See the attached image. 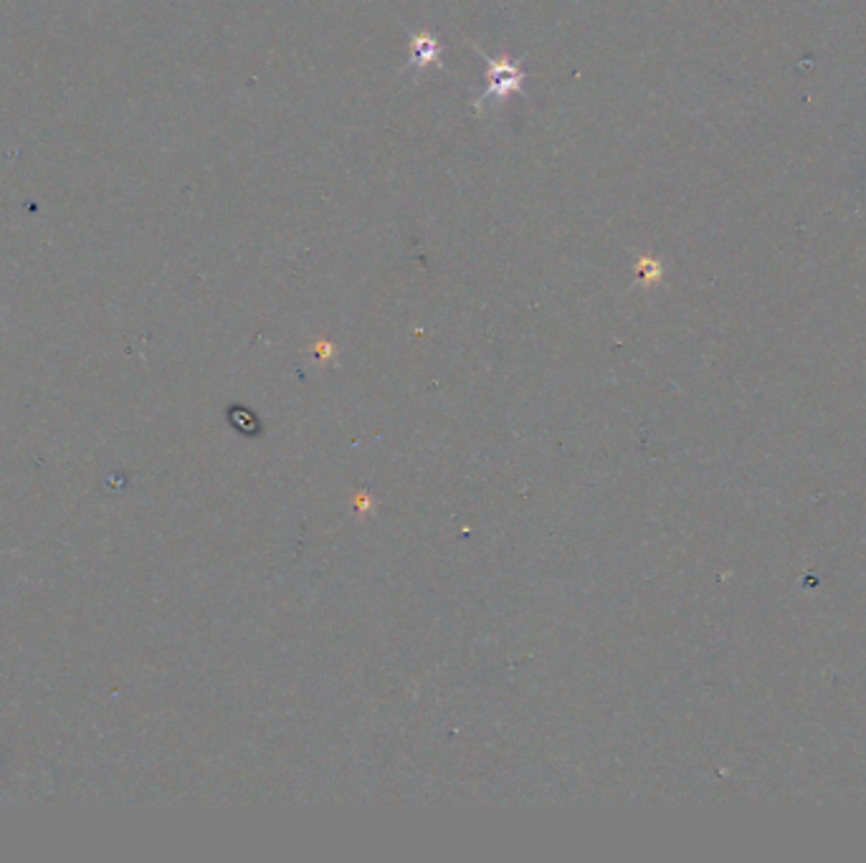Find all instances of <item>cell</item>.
Wrapping results in <instances>:
<instances>
[{
	"instance_id": "6da1fadb",
	"label": "cell",
	"mask_w": 866,
	"mask_h": 863,
	"mask_svg": "<svg viewBox=\"0 0 866 863\" xmlns=\"http://www.w3.org/2000/svg\"><path fill=\"white\" fill-rule=\"evenodd\" d=\"M486 61H489V86L477 100L474 109H482L486 101H501L507 100L509 94H519L522 82H525V71L517 67L515 61H509L507 56L486 59Z\"/></svg>"
},
{
	"instance_id": "7a4b0ae2",
	"label": "cell",
	"mask_w": 866,
	"mask_h": 863,
	"mask_svg": "<svg viewBox=\"0 0 866 863\" xmlns=\"http://www.w3.org/2000/svg\"><path fill=\"white\" fill-rule=\"evenodd\" d=\"M441 61V44L436 41V36L418 31L411 34V64L421 71L426 67H438Z\"/></svg>"
}]
</instances>
